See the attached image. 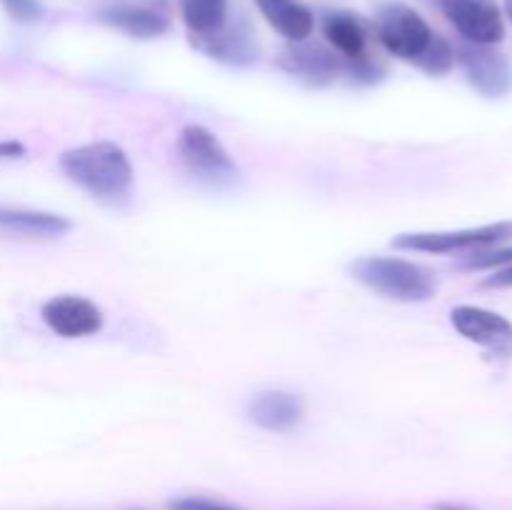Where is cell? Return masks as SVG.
Instances as JSON below:
<instances>
[{
    "instance_id": "6da1fadb",
    "label": "cell",
    "mask_w": 512,
    "mask_h": 510,
    "mask_svg": "<svg viewBox=\"0 0 512 510\" xmlns=\"http://www.w3.org/2000/svg\"><path fill=\"white\" fill-rule=\"evenodd\" d=\"M60 170L70 183L103 203H123L128 200L135 183V170L128 153L110 140L85 143L60 153Z\"/></svg>"
},
{
    "instance_id": "7a4b0ae2",
    "label": "cell",
    "mask_w": 512,
    "mask_h": 510,
    "mask_svg": "<svg viewBox=\"0 0 512 510\" xmlns=\"http://www.w3.org/2000/svg\"><path fill=\"white\" fill-rule=\"evenodd\" d=\"M350 273L373 293L400 303H425L438 293V278L433 270L405 258L368 255L350 263Z\"/></svg>"
},
{
    "instance_id": "3957f363",
    "label": "cell",
    "mask_w": 512,
    "mask_h": 510,
    "mask_svg": "<svg viewBox=\"0 0 512 510\" xmlns=\"http://www.w3.org/2000/svg\"><path fill=\"white\" fill-rule=\"evenodd\" d=\"M178 158L183 168L200 183L225 188L238 180L240 168L218 135L205 125H185L178 135Z\"/></svg>"
},
{
    "instance_id": "277c9868",
    "label": "cell",
    "mask_w": 512,
    "mask_h": 510,
    "mask_svg": "<svg viewBox=\"0 0 512 510\" xmlns=\"http://www.w3.org/2000/svg\"><path fill=\"white\" fill-rule=\"evenodd\" d=\"M512 240V220L480 225L465 230H438V233H400L393 238L398 250H418V253H468V250H488L493 245Z\"/></svg>"
},
{
    "instance_id": "5b68a950",
    "label": "cell",
    "mask_w": 512,
    "mask_h": 510,
    "mask_svg": "<svg viewBox=\"0 0 512 510\" xmlns=\"http://www.w3.org/2000/svg\"><path fill=\"white\" fill-rule=\"evenodd\" d=\"M433 35V28L418 10L408 8L403 3H390L380 8L378 38L385 45V50L393 53L395 58L408 60V63L415 65V60L428 50Z\"/></svg>"
},
{
    "instance_id": "8992f818",
    "label": "cell",
    "mask_w": 512,
    "mask_h": 510,
    "mask_svg": "<svg viewBox=\"0 0 512 510\" xmlns=\"http://www.w3.org/2000/svg\"><path fill=\"white\" fill-rule=\"evenodd\" d=\"M455 60L463 65L468 83L483 98H505L512 93V63L493 45L463 43L455 50Z\"/></svg>"
},
{
    "instance_id": "52a82bcc",
    "label": "cell",
    "mask_w": 512,
    "mask_h": 510,
    "mask_svg": "<svg viewBox=\"0 0 512 510\" xmlns=\"http://www.w3.org/2000/svg\"><path fill=\"white\" fill-rule=\"evenodd\" d=\"M440 8L465 43L498 45L505 38V15L495 0H440Z\"/></svg>"
},
{
    "instance_id": "ba28073f",
    "label": "cell",
    "mask_w": 512,
    "mask_h": 510,
    "mask_svg": "<svg viewBox=\"0 0 512 510\" xmlns=\"http://www.w3.org/2000/svg\"><path fill=\"white\" fill-rule=\"evenodd\" d=\"M450 323L470 343L498 358H512V323L505 315L480 305H455L450 310Z\"/></svg>"
},
{
    "instance_id": "9c48e42d",
    "label": "cell",
    "mask_w": 512,
    "mask_h": 510,
    "mask_svg": "<svg viewBox=\"0 0 512 510\" xmlns=\"http://www.w3.org/2000/svg\"><path fill=\"white\" fill-rule=\"evenodd\" d=\"M40 318L60 338H88L103 330V310L83 295H55L40 308Z\"/></svg>"
},
{
    "instance_id": "30bf717a",
    "label": "cell",
    "mask_w": 512,
    "mask_h": 510,
    "mask_svg": "<svg viewBox=\"0 0 512 510\" xmlns=\"http://www.w3.org/2000/svg\"><path fill=\"white\" fill-rule=\"evenodd\" d=\"M278 65L288 75L310 85V88H325V85L335 83L345 73V60H340L333 50L323 48V45H313L308 40L290 43L280 53Z\"/></svg>"
},
{
    "instance_id": "8fae6325",
    "label": "cell",
    "mask_w": 512,
    "mask_h": 510,
    "mask_svg": "<svg viewBox=\"0 0 512 510\" xmlns=\"http://www.w3.org/2000/svg\"><path fill=\"white\" fill-rule=\"evenodd\" d=\"M193 45L208 58L228 65H250L260 55L258 40L245 18L228 20L223 28L210 35H193Z\"/></svg>"
},
{
    "instance_id": "7c38bea8",
    "label": "cell",
    "mask_w": 512,
    "mask_h": 510,
    "mask_svg": "<svg viewBox=\"0 0 512 510\" xmlns=\"http://www.w3.org/2000/svg\"><path fill=\"white\" fill-rule=\"evenodd\" d=\"M70 228H73V223L65 215L0 205V238L55 240L63 238Z\"/></svg>"
},
{
    "instance_id": "4fadbf2b",
    "label": "cell",
    "mask_w": 512,
    "mask_h": 510,
    "mask_svg": "<svg viewBox=\"0 0 512 510\" xmlns=\"http://www.w3.org/2000/svg\"><path fill=\"white\" fill-rule=\"evenodd\" d=\"M248 418L268 433H290L305 418V403L288 390H263L248 403Z\"/></svg>"
},
{
    "instance_id": "5bb4252c",
    "label": "cell",
    "mask_w": 512,
    "mask_h": 510,
    "mask_svg": "<svg viewBox=\"0 0 512 510\" xmlns=\"http://www.w3.org/2000/svg\"><path fill=\"white\" fill-rule=\"evenodd\" d=\"M105 25L130 35V38L150 40L165 35L170 30L168 15L153 8H133V5H120V8H108L98 15Z\"/></svg>"
},
{
    "instance_id": "9a60e30c",
    "label": "cell",
    "mask_w": 512,
    "mask_h": 510,
    "mask_svg": "<svg viewBox=\"0 0 512 510\" xmlns=\"http://www.w3.org/2000/svg\"><path fill=\"white\" fill-rule=\"evenodd\" d=\"M323 35L343 58L358 60L365 58V45H368V35H365L363 23L350 13H328L323 20Z\"/></svg>"
},
{
    "instance_id": "2e32d148",
    "label": "cell",
    "mask_w": 512,
    "mask_h": 510,
    "mask_svg": "<svg viewBox=\"0 0 512 510\" xmlns=\"http://www.w3.org/2000/svg\"><path fill=\"white\" fill-rule=\"evenodd\" d=\"M263 15L270 23V28L278 30V33L283 35L285 40H290V43H303V40H308L310 35H313V13H310L305 5L295 3V0L263 10Z\"/></svg>"
},
{
    "instance_id": "e0dca14e",
    "label": "cell",
    "mask_w": 512,
    "mask_h": 510,
    "mask_svg": "<svg viewBox=\"0 0 512 510\" xmlns=\"http://www.w3.org/2000/svg\"><path fill=\"white\" fill-rule=\"evenodd\" d=\"M190 35H210L228 23V0H183Z\"/></svg>"
},
{
    "instance_id": "ac0fdd59",
    "label": "cell",
    "mask_w": 512,
    "mask_h": 510,
    "mask_svg": "<svg viewBox=\"0 0 512 510\" xmlns=\"http://www.w3.org/2000/svg\"><path fill=\"white\" fill-rule=\"evenodd\" d=\"M453 65H455V48L438 33H435L433 40H430L428 50L415 60V68H420L428 75H435V78H438V75L450 73Z\"/></svg>"
},
{
    "instance_id": "d6986e66",
    "label": "cell",
    "mask_w": 512,
    "mask_h": 510,
    "mask_svg": "<svg viewBox=\"0 0 512 510\" xmlns=\"http://www.w3.org/2000/svg\"><path fill=\"white\" fill-rule=\"evenodd\" d=\"M5 8V13L15 20V23L33 25L38 20H43L45 10L40 5V0H0Z\"/></svg>"
},
{
    "instance_id": "ffe728a7",
    "label": "cell",
    "mask_w": 512,
    "mask_h": 510,
    "mask_svg": "<svg viewBox=\"0 0 512 510\" xmlns=\"http://www.w3.org/2000/svg\"><path fill=\"white\" fill-rule=\"evenodd\" d=\"M512 265V245L498 250H480L478 255L465 260V268L470 270H488V268H503Z\"/></svg>"
},
{
    "instance_id": "44dd1931",
    "label": "cell",
    "mask_w": 512,
    "mask_h": 510,
    "mask_svg": "<svg viewBox=\"0 0 512 510\" xmlns=\"http://www.w3.org/2000/svg\"><path fill=\"white\" fill-rule=\"evenodd\" d=\"M170 510H243V508L223 503V500L203 498V495H188V498L170 500Z\"/></svg>"
},
{
    "instance_id": "7402d4cb",
    "label": "cell",
    "mask_w": 512,
    "mask_h": 510,
    "mask_svg": "<svg viewBox=\"0 0 512 510\" xmlns=\"http://www.w3.org/2000/svg\"><path fill=\"white\" fill-rule=\"evenodd\" d=\"M485 288H512V265H503L485 280Z\"/></svg>"
},
{
    "instance_id": "603a6c76",
    "label": "cell",
    "mask_w": 512,
    "mask_h": 510,
    "mask_svg": "<svg viewBox=\"0 0 512 510\" xmlns=\"http://www.w3.org/2000/svg\"><path fill=\"white\" fill-rule=\"evenodd\" d=\"M28 153L23 143L18 140H0V160H13V158H23Z\"/></svg>"
},
{
    "instance_id": "cb8c5ba5",
    "label": "cell",
    "mask_w": 512,
    "mask_h": 510,
    "mask_svg": "<svg viewBox=\"0 0 512 510\" xmlns=\"http://www.w3.org/2000/svg\"><path fill=\"white\" fill-rule=\"evenodd\" d=\"M255 3H258L260 13H263V10H268V8H275V5H283V3H290V0H255Z\"/></svg>"
},
{
    "instance_id": "d4e9b609",
    "label": "cell",
    "mask_w": 512,
    "mask_h": 510,
    "mask_svg": "<svg viewBox=\"0 0 512 510\" xmlns=\"http://www.w3.org/2000/svg\"><path fill=\"white\" fill-rule=\"evenodd\" d=\"M505 15H508L512 23V0H505Z\"/></svg>"
},
{
    "instance_id": "484cf974",
    "label": "cell",
    "mask_w": 512,
    "mask_h": 510,
    "mask_svg": "<svg viewBox=\"0 0 512 510\" xmlns=\"http://www.w3.org/2000/svg\"><path fill=\"white\" fill-rule=\"evenodd\" d=\"M440 510H463V508H450V505H440Z\"/></svg>"
}]
</instances>
